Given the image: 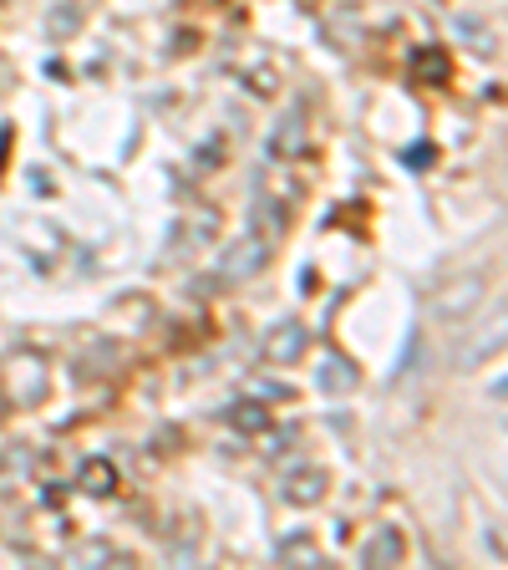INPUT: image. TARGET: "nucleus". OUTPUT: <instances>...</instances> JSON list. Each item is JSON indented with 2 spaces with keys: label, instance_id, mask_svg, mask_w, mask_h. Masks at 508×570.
<instances>
[{
  "label": "nucleus",
  "instance_id": "1",
  "mask_svg": "<svg viewBox=\"0 0 508 570\" xmlns=\"http://www.w3.org/2000/svg\"><path fill=\"white\" fill-rule=\"evenodd\" d=\"M47 387H51V372L36 352H16L11 362H6V372H0V392H6L16 407H36L47 397Z\"/></svg>",
  "mask_w": 508,
  "mask_h": 570
},
{
  "label": "nucleus",
  "instance_id": "2",
  "mask_svg": "<svg viewBox=\"0 0 508 570\" xmlns=\"http://www.w3.org/2000/svg\"><path fill=\"white\" fill-rule=\"evenodd\" d=\"M484 275L478 271H462V275H448V281L432 291V316L438 321H468L478 306H484Z\"/></svg>",
  "mask_w": 508,
  "mask_h": 570
},
{
  "label": "nucleus",
  "instance_id": "3",
  "mask_svg": "<svg viewBox=\"0 0 508 570\" xmlns=\"http://www.w3.org/2000/svg\"><path fill=\"white\" fill-rule=\"evenodd\" d=\"M270 239L265 235H245V239H235V245L225 249V255H219V281L225 285H245V281H255V275L265 271V265H270Z\"/></svg>",
  "mask_w": 508,
  "mask_h": 570
},
{
  "label": "nucleus",
  "instance_id": "4",
  "mask_svg": "<svg viewBox=\"0 0 508 570\" xmlns=\"http://www.w3.org/2000/svg\"><path fill=\"white\" fill-rule=\"evenodd\" d=\"M306 346H310V332L300 326V321H275L270 332H265V362L270 367H290V362H300L306 356Z\"/></svg>",
  "mask_w": 508,
  "mask_h": 570
},
{
  "label": "nucleus",
  "instance_id": "5",
  "mask_svg": "<svg viewBox=\"0 0 508 570\" xmlns=\"http://www.w3.org/2000/svg\"><path fill=\"white\" fill-rule=\"evenodd\" d=\"M407 560V540L397 524H377V530H367V540H361V566H402Z\"/></svg>",
  "mask_w": 508,
  "mask_h": 570
},
{
  "label": "nucleus",
  "instance_id": "6",
  "mask_svg": "<svg viewBox=\"0 0 508 570\" xmlns=\"http://www.w3.org/2000/svg\"><path fill=\"white\" fill-rule=\"evenodd\" d=\"M326 489H331V474H326V469H296V474H285L280 499L296 504V510H316L320 499H326Z\"/></svg>",
  "mask_w": 508,
  "mask_h": 570
},
{
  "label": "nucleus",
  "instance_id": "7",
  "mask_svg": "<svg viewBox=\"0 0 508 570\" xmlns=\"http://www.w3.org/2000/svg\"><path fill=\"white\" fill-rule=\"evenodd\" d=\"M316 382L320 392H351L361 382V372H356V362L346 352H326V362L316 367Z\"/></svg>",
  "mask_w": 508,
  "mask_h": 570
},
{
  "label": "nucleus",
  "instance_id": "8",
  "mask_svg": "<svg viewBox=\"0 0 508 570\" xmlns=\"http://www.w3.org/2000/svg\"><path fill=\"white\" fill-rule=\"evenodd\" d=\"M77 484H82V494H92V499L118 494V463L112 459H87L82 474H77Z\"/></svg>",
  "mask_w": 508,
  "mask_h": 570
},
{
  "label": "nucleus",
  "instance_id": "9",
  "mask_svg": "<svg viewBox=\"0 0 508 570\" xmlns=\"http://www.w3.org/2000/svg\"><path fill=\"white\" fill-rule=\"evenodd\" d=\"M412 77H417V82H427V87H442V82L452 77L448 51H438V47H417V51H412Z\"/></svg>",
  "mask_w": 508,
  "mask_h": 570
},
{
  "label": "nucleus",
  "instance_id": "10",
  "mask_svg": "<svg viewBox=\"0 0 508 570\" xmlns=\"http://www.w3.org/2000/svg\"><path fill=\"white\" fill-rule=\"evenodd\" d=\"M280 566L316 570V566H326V550H320L310 534H290V540H280Z\"/></svg>",
  "mask_w": 508,
  "mask_h": 570
},
{
  "label": "nucleus",
  "instance_id": "11",
  "mask_svg": "<svg viewBox=\"0 0 508 570\" xmlns=\"http://www.w3.org/2000/svg\"><path fill=\"white\" fill-rule=\"evenodd\" d=\"M225 417H229V428H239V433H265V428H270V407H265V403H249V397L229 407Z\"/></svg>",
  "mask_w": 508,
  "mask_h": 570
},
{
  "label": "nucleus",
  "instance_id": "12",
  "mask_svg": "<svg viewBox=\"0 0 508 570\" xmlns=\"http://www.w3.org/2000/svg\"><path fill=\"white\" fill-rule=\"evenodd\" d=\"M300 138H306V118L300 112H290V118L275 128V138H270V154L275 158H290V154H300Z\"/></svg>",
  "mask_w": 508,
  "mask_h": 570
},
{
  "label": "nucleus",
  "instance_id": "13",
  "mask_svg": "<svg viewBox=\"0 0 508 570\" xmlns=\"http://www.w3.org/2000/svg\"><path fill=\"white\" fill-rule=\"evenodd\" d=\"M498 346H504V321H494V326H488L478 342L462 346V352H458V367H478V362H484L488 352H498Z\"/></svg>",
  "mask_w": 508,
  "mask_h": 570
},
{
  "label": "nucleus",
  "instance_id": "14",
  "mask_svg": "<svg viewBox=\"0 0 508 570\" xmlns=\"http://www.w3.org/2000/svg\"><path fill=\"white\" fill-rule=\"evenodd\" d=\"M458 31H462V41H468V51H478V57H494V51H498V36H494V26L474 21V16H462V21H458Z\"/></svg>",
  "mask_w": 508,
  "mask_h": 570
},
{
  "label": "nucleus",
  "instance_id": "15",
  "mask_svg": "<svg viewBox=\"0 0 508 570\" xmlns=\"http://www.w3.org/2000/svg\"><path fill=\"white\" fill-rule=\"evenodd\" d=\"M71 560H77V566H128V556H122V550H112V546H102V540L77 546V550H71Z\"/></svg>",
  "mask_w": 508,
  "mask_h": 570
},
{
  "label": "nucleus",
  "instance_id": "16",
  "mask_svg": "<svg viewBox=\"0 0 508 570\" xmlns=\"http://www.w3.org/2000/svg\"><path fill=\"white\" fill-rule=\"evenodd\" d=\"M77 21H82V11H57L51 16V36H67Z\"/></svg>",
  "mask_w": 508,
  "mask_h": 570
},
{
  "label": "nucleus",
  "instance_id": "17",
  "mask_svg": "<svg viewBox=\"0 0 508 570\" xmlns=\"http://www.w3.org/2000/svg\"><path fill=\"white\" fill-rule=\"evenodd\" d=\"M407 164H412V168H427V164H432V148H427V142H417L412 154H407Z\"/></svg>",
  "mask_w": 508,
  "mask_h": 570
}]
</instances>
